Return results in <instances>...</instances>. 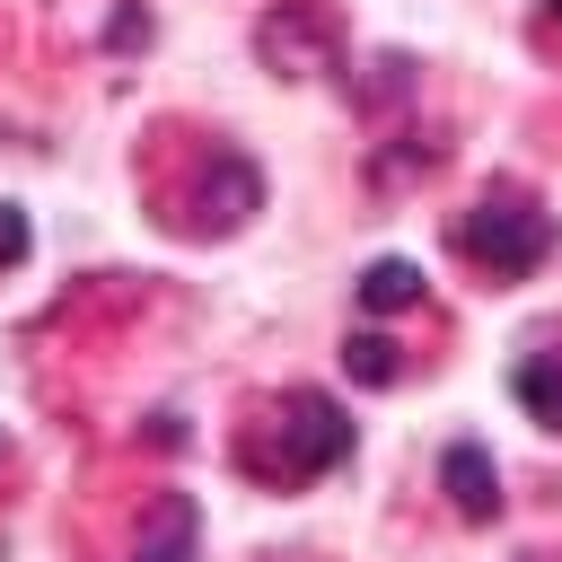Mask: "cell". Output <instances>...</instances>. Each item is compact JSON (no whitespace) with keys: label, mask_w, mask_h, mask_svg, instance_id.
Listing matches in <instances>:
<instances>
[{"label":"cell","mask_w":562,"mask_h":562,"mask_svg":"<svg viewBox=\"0 0 562 562\" xmlns=\"http://www.w3.org/2000/svg\"><path fill=\"white\" fill-rule=\"evenodd\" d=\"M457 246L474 272L492 281H527L544 255H553V211H536L527 193H483L465 220H457Z\"/></svg>","instance_id":"6da1fadb"},{"label":"cell","mask_w":562,"mask_h":562,"mask_svg":"<svg viewBox=\"0 0 562 562\" xmlns=\"http://www.w3.org/2000/svg\"><path fill=\"white\" fill-rule=\"evenodd\" d=\"M281 413H290V422H281V430H290L281 483H307V474H325V465H342V457H351V422H342V404H334V395H307V386H299Z\"/></svg>","instance_id":"7a4b0ae2"},{"label":"cell","mask_w":562,"mask_h":562,"mask_svg":"<svg viewBox=\"0 0 562 562\" xmlns=\"http://www.w3.org/2000/svg\"><path fill=\"white\" fill-rule=\"evenodd\" d=\"M439 474H448V501H457V518H492V509H501V474H492V457H483L474 439H457Z\"/></svg>","instance_id":"3957f363"},{"label":"cell","mask_w":562,"mask_h":562,"mask_svg":"<svg viewBox=\"0 0 562 562\" xmlns=\"http://www.w3.org/2000/svg\"><path fill=\"white\" fill-rule=\"evenodd\" d=\"M413 299H422V263L378 255V263L360 272V307H378V316H395V307H413Z\"/></svg>","instance_id":"277c9868"},{"label":"cell","mask_w":562,"mask_h":562,"mask_svg":"<svg viewBox=\"0 0 562 562\" xmlns=\"http://www.w3.org/2000/svg\"><path fill=\"white\" fill-rule=\"evenodd\" d=\"M518 404H527L544 430H562V351H544V360L518 369Z\"/></svg>","instance_id":"5b68a950"},{"label":"cell","mask_w":562,"mask_h":562,"mask_svg":"<svg viewBox=\"0 0 562 562\" xmlns=\"http://www.w3.org/2000/svg\"><path fill=\"white\" fill-rule=\"evenodd\" d=\"M132 562H193V501H167V518H158V536L132 553Z\"/></svg>","instance_id":"8992f818"},{"label":"cell","mask_w":562,"mask_h":562,"mask_svg":"<svg viewBox=\"0 0 562 562\" xmlns=\"http://www.w3.org/2000/svg\"><path fill=\"white\" fill-rule=\"evenodd\" d=\"M386 351H395V342H378V334H360V342H342V360H351V369H360L369 386H395V360H386Z\"/></svg>","instance_id":"52a82bcc"},{"label":"cell","mask_w":562,"mask_h":562,"mask_svg":"<svg viewBox=\"0 0 562 562\" xmlns=\"http://www.w3.org/2000/svg\"><path fill=\"white\" fill-rule=\"evenodd\" d=\"M18 255H26V211L0 202V263H18Z\"/></svg>","instance_id":"ba28073f"},{"label":"cell","mask_w":562,"mask_h":562,"mask_svg":"<svg viewBox=\"0 0 562 562\" xmlns=\"http://www.w3.org/2000/svg\"><path fill=\"white\" fill-rule=\"evenodd\" d=\"M553 9H562V0H553Z\"/></svg>","instance_id":"9c48e42d"}]
</instances>
